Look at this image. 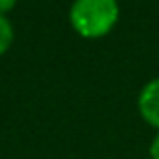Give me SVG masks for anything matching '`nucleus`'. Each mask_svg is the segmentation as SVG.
I'll use <instances>...</instances> for the list:
<instances>
[{"instance_id":"7ed1b4c3","label":"nucleus","mask_w":159,"mask_h":159,"mask_svg":"<svg viewBox=\"0 0 159 159\" xmlns=\"http://www.w3.org/2000/svg\"><path fill=\"white\" fill-rule=\"evenodd\" d=\"M12 43V26L2 14H0V54L6 52Z\"/></svg>"},{"instance_id":"f257e3e1","label":"nucleus","mask_w":159,"mask_h":159,"mask_svg":"<svg viewBox=\"0 0 159 159\" xmlns=\"http://www.w3.org/2000/svg\"><path fill=\"white\" fill-rule=\"evenodd\" d=\"M117 0H75L70 8V22L79 34L97 39L107 34L117 22Z\"/></svg>"},{"instance_id":"20e7f679","label":"nucleus","mask_w":159,"mask_h":159,"mask_svg":"<svg viewBox=\"0 0 159 159\" xmlns=\"http://www.w3.org/2000/svg\"><path fill=\"white\" fill-rule=\"evenodd\" d=\"M151 157L159 159V135L153 139V143H151Z\"/></svg>"},{"instance_id":"39448f33","label":"nucleus","mask_w":159,"mask_h":159,"mask_svg":"<svg viewBox=\"0 0 159 159\" xmlns=\"http://www.w3.org/2000/svg\"><path fill=\"white\" fill-rule=\"evenodd\" d=\"M14 2L16 0H0V14L6 12V10H10V8L14 6Z\"/></svg>"},{"instance_id":"f03ea898","label":"nucleus","mask_w":159,"mask_h":159,"mask_svg":"<svg viewBox=\"0 0 159 159\" xmlns=\"http://www.w3.org/2000/svg\"><path fill=\"white\" fill-rule=\"evenodd\" d=\"M139 111L147 123L159 127V79L143 87L139 95Z\"/></svg>"}]
</instances>
